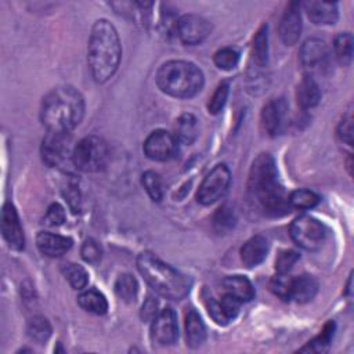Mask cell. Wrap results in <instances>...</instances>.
I'll use <instances>...</instances> for the list:
<instances>
[{
  "label": "cell",
  "mask_w": 354,
  "mask_h": 354,
  "mask_svg": "<svg viewBox=\"0 0 354 354\" xmlns=\"http://www.w3.org/2000/svg\"><path fill=\"white\" fill-rule=\"evenodd\" d=\"M248 192L253 203L268 216H281L288 212V195L281 185L277 167L270 153H260L252 163Z\"/></svg>",
  "instance_id": "cell-1"
},
{
  "label": "cell",
  "mask_w": 354,
  "mask_h": 354,
  "mask_svg": "<svg viewBox=\"0 0 354 354\" xmlns=\"http://www.w3.org/2000/svg\"><path fill=\"white\" fill-rule=\"evenodd\" d=\"M122 57L118 30L108 19H97L91 26L87 62L93 79L104 83L116 72Z\"/></svg>",
  "instance_id": "cell-2"
},
{
  "label": "cell",
  "mask_w": 354,
  "mask_h": 354,
  "mask_svg": "<svg viewBox=\"0 0 354 354\" xmlns=\"http://www.w3.org/2000/svg\"><path fill=\"white\" fill-rule=\"evenodd\" d=\"M84 100L72 86L53 88L41 101L40 120L48 131L69 133L83 119Z\"/></svg>",
  "instance_id": "cell-3"
},
{
  "label": "cell",
  "mask_w": 354,
  "mask_h": 354,
  "mask_svg": "<svg viewBox=\"0 0 354 354\" xmlns=\"http://www.w3.org/2000/svg\"><path fill=\"white\" fill-rule=\"evenodd\" d=\"M137 268L148 285L167 299L181 300L191 289V281L184 274L166 264L151 252L138 254Z\"/></svg>",
  "instance_id": "cell-4"
},
{
  "label": "cell",
  "mask_w": 354,
  "mask_h": 354,
  "mask_svg": "<svg viewBox=\"0 0 354 354\" xmlns=\"http://www.w3.org/2000/svg\"><path fill=\"white\" fill-rule=\"evenodd\" d=\"M158 87L167 95L189 98L203 87V73L192 62L173 59L165 62L156 73Z\"/></svg>",
  "instance_id": "cell-5"
},
{
  "label": "cell",
  "mask_w": 354,
  "mask_h": 354,
  "mask_svg": "<svg viewBox=\"0 0 354 354\" xmlns=\"http://www.w3.org/2000/svg\"><path fill=\"white\" fill-rule=\"evenodd\" d=\"M72 162L76 169L86 173L102 170L108 162L106 142L97 136L84 137L73 148Z\"/></svg>",
  "instance_id": "cell-6"
},
{
  "label": "cell",
  "mask_w": 354,
  "mask_h": 354,
  "mask_svg": "<svg viewBox=\"0 0 354 354\" xmlns=\"http://www.w3.org/2000/svg\"><path fill=\"white\" fill-rule=\"evenodd\" d=\"M290 236L300 248L314 252L322 246L326 230L317 218L304 214L292 221Z\"/></svg>",
  "instance_id": "cell-7"
},
{
  "label": "cell",
  "mask_w": 354,
  "mask_h": 354,
  "mask_svg": "<svg viewBox=\"0 0 354 354\" xmlns=\"http://www.w3.org/2000/svg\"><path fill=\"white\" fill-rule=\"evenodd\" d=\"M231 180V173L225 165L214 166L199 185L196 198L202 205H212L218 201L227 191Z\"/></svg>",
  "instance_id": "cell-8"
},
{
  "label": "cell",
  "mask_w": 354,
  "mask_h": 354,
  "mask_svg": "<svg viewBox=\"0 0 354 354\" xmlns=\"http://www.w3.org/2000/svg\"><path fill=\"white\" fill-rule=\"evenodd\" d=\"M72 158L69 133L48 131L41 142V158L48 166H61L66 158Z\"/></svg>",
  "instance_id": "cell-9"
},
{
  "label": "cell",
  "mask_w": 354,
  "mask_h": 354,
  "mask_svg": "<svg viewBox=\"0 0 354 354\" xmlns=\"http://www.w3.org/2000/svg\"><path fill=\"white\" fill-rule=\"evenodd\" d=\"M178 337L177 315L173 308L166 307L159 311L151 324V339L159 346H171Z\"/></svg>",
  "instance_id": "cell-10"
},
{
  "label": "cell",
  "mask_w": 354,
  "mask_h": 354,
  "mask_svg": "<svg viewBox=\"0 0 354 354\" xmlns=\"http://www.w3.org/2000/svg\"><path fill=\"white\" fill-rule=\"evenodd\" d=\"M144 152L152 160H169L177 152V138L166 130H155L147 137Z\"/></svg>",
  "instance_id": "cell-11"
},
{
  "label": "cell",
  "mask_w": 354,
  "mask_h": 354,
  "mask_svg": "<svg viewBox=\"0 0 354 354\" xmlns=\"http://www.w3.org/2000/svg\"><path fill=\"white\" fill-rule=\"evenodd\" d=\"M176 29H177V35H178L180 40L184 44L194 46V44L203 41L209 36L212 26L201 15L185 14L177 21Z\"/></svg>",
  "instance_id": "cell-12"
},
{
  "label": "cell",
  "mask_w": 354,
  "mask_h": 354,
  "mask_svg": "<svg viewBox=\"0 0 354 354\" xmlns=\"http://www.w3.org/2000/svg\"><path fill=\"white\" fill-rule=\"evenodd\" d=\"M300 64L308 72H321L326 68L329 59V50L324 40L311 37L307 39L299 53Z\"/></svg>",
  "instance_id": "cell-13"
},
{
  "label": "cell",
  "mask_w": 354,
  "mask_h": 354,
  "mask_svg": "<svg viewBox=\"0 0 354 354\" xmlns=\"http://www.w3.org/2000/svg\"><path fill=\"white\" fill-rule=\"evenodd\" d=\"M1 232L7 245L12 250H22L25 238L19 223L18 213L12 203L7 202L3 205L1 212Z\"/></svg>",
  "instance_id": "cell-14"
},
{
  "label": "cell",
  "mask_w": 354,
  "mask_h": 354,
  "mask_svg": "<svg viewBox=\"0 0 354 354\" xmlns=\"http://www.w3.org/2000/svg\"><path fill=\"white\" fill-rule=\"evenodd\" d=\"M288 119V104L283 98H274L268 101L261 111V126L268 136L279 134Z\"/></svg>",
  "instance_id": "cell-15"
},
{
  "label": "cell",
  "mask_w": 354,
  "mask_h": 354,
  "mask_svg": "<svg viewBox=\"0 0 354 354\" xmlns=\"http://www.w3.org/2000/svg\"><path fill=\"white\" fill-rule=\"evenodd\" d=\"M299 8V3H289L279 21V36L286 46H293L300 37L301 17Z\"/></svg>",
  "instance_id": "cell-16"
},
{
  "label": "cell",
  "mask_w": 354,
  "mask_h": 354,
  "mask_svg": "<svg viewBox=\"0 0 354 354\" xmlns=\"http://www.w3.org/2000/svg\"><path fill=\"white\" fill-rule=\"evenodd\" d=\"M241 301L231 295L223 293L220 299H212L209 301V314L213 318V321L218 325H227L230 324L239 313Z\"/></svg>",
  "instance_id": "cell-17"
},
{
  "label": "cell",
  "mask_w": 354,
  "mask_h": 354,
  "mask_svg": "<svg viewBox=\"0 0 354 354\" xmlns=\"http://www.w3.org/2000/svg\"><path fill=\"white\" fill-rule=\"evenodd\" d=\"M72 239L51 232H40L36 236L37 249L48 257H59L72 248Z\"/></svg>",
  "instance_id": "cell-18"
},
{
  "label": "cell",
  "mask_w": 354,
  "mask_h": 354,
  "mask_svg": "<svg viewBox=\"0 0 354 354\" xmlns=\"http://www.w3.org/2000/svg\"><path fill=\"white\" fill-rule=\"evenodd\" d=\"M268 253V242L261 235H254L250 239H248L242 249H241V260L248 267H256L259 266Z\"/></svg>",
  "instance_id": "cell-19"
},
{
  "label": "cell",
  "mask_w": 354,
  "mask_h": 354,
  "mask_svg": "<svg viewBox=\"0 0 354 354\" xmlns=\"http://www.w3.org/2000/svg\"><path fill=\"white\" fill-rule=\"evenodd\" d=\"M318 290V283L314 277L303 274L295 278H290L289 286V300L297 303H307L314 299Z\"/></svg>",
  "instance_id": "cell-20"
},
{
  "label": "cell",
  "mask_w": 354,
  "mask_h": 354,
  "mask_svg": "<svg viewBox=\"0 0 354 354\" xmlns=\"http://www.w3.org/2000/svg\"><path fill=\"white\" fill-rule=\"evenodd\" d=\"M304 7H306L308 18L314 24L330 25V24H335L337 21L339 11H337V4L336 3L313 0V1H307L304 4Z\"/></svg>",
  "instance_id": "cell-21"
},
{
  "label": "cell",
  "mask_w": 354,
  "mask_h": 354,
  "mask_svg": "<svg viewBox=\"0 0 354 354\" xmlns=\"http://www.w3.org/2000/svg\"><path fill=\"white\" fill-rule=\"evenodd\" d=\"M223 292L242 301H250L254 297L252 282L243 275H230L223 279Z\"/></svg>",
  "instance_id": "cell-22"
},
{
  "label": "cell",
  "mask_w": 354,
  "mask_h": 354,
  "mask_svg": "<svg viewBox=\"0 0 354 354\" xmlns=\"http://www.w3.org/2000/svg\"><path fill=\"white\" fill-rule=\"evenodd\" d=\"M296 100L301 108H313L321 100V90L311 75H306L296 88Z\"/></svg>",
  "instance_id": "cell-23"
},
{
  "label": "cell",
  "mask_w": 354,
  "mask_h": 354,
  "mask_svg": "<svg viewBox=\"0 0 354 354\" xmlns=\"http://www.w3.org/2000/svg\"><path fill=\"white\" fill-rule=\"evenodd\" d=\"M185 339L191 348L199 347L206 339V329L199 314L191 308L185 314Z\"/></svg>",
  "instance_id": "cell-24"
},
{
  "label": "cell",
  "mask_w": 354,
  "mask_h": 354,
  "mask_svg": "<svg viewBox=\"0 0 354 354\" xmlns=\"http://www.w3.org/2000/svg\"><path fill=\"white\" fill-rule=\"evenodd\" d=\"M199 136L198 119L192 113L181 115L174 124V137L177 141L191 145Z\"/></svg>",
  "instance_id": "cell-25"
},
{
  "label": "cell",
  "mask_w": 354,
  "mask_h": 354,
  "mask_svg": "<svg viewBox=\"0 0 354 354\" xmlns=\"http://www.w3.org/2000/svg\"><path fill=\"white\" fill-rule=\"evenodd\" d=\"M77 303L83 310L97 315H102L108 310V301L105 296L97 289H88L82 292L77 297Z\"/></svg>",
  "instance_id": "cell-26"
},
{
  "label": "cell",
  "mask_w": 354,
  "mask_h": 354,
  "mask_svg": "<svg viewBox=\"0 0 354 354\" xmlns=\"http://www.w3.org/2000/svg\"><path fill=\"white\" fill-rule=\"evenodd\" d=\"M115 293L124 303H134L138 295V282L131 274H122L115 282Z\"/></svg>",
  "instance_id": "cell-27"
},
{
  "label": "cell",
  "mask_w": 354,
  "mask_h": 354,
  "mask_svg": "<svg viewBox=\"0 0 354 354\" xmlns=\"http://www.w3.org/2000/svg\"><path fill=\"white\" fill-rule=\"evenodd\" d=\"M252 58L256 65L264 66L268 61V35L267 25H261L253 37Z\"/></svg>",
  "instance_id": "cell-28"
},
{
  "label": "cell",
  "mask_w": 354,
  "mask_h": 354,
  "mask_svg": "<svg viewBox=\"0 0 354 354\" xmlns=\"http://www.w3.org/2000/svg\"><path fill=\"white\" fill-rule=\"evenodd\" d=\"M333 51L337 62L343 66L350 65L353 59V36L351 33H339L333 40Z\"/></svg>",
  "instance_id": "cell-29"
},
{
  "label": "cell",
  "mask_w": 354,
  "mask_h": 354,
  "mask_svg": "<svg viewBox=\"0 0 354 354\" xmlns=\"http://www.w3.org/2000/svg\"><path fill=\"white\" fill-rule=\"evenodd\" d=\"M236 224V214L228 205L220 206L213 216V228L217 234L230 232Z\"/></svg>",
  "instance_id": "cell-30"
},
{
  "label": "cell",
  "mask_w": 354,
  "mask_h": 354,
  "mask_svg": "<svg viewBox=\"0 0 354 354\" xmlns=\"http://www.w3.org/2000/svg\"><path fill=\"white\" fill-rule=\"evenodd\" d=\"M26 332L28 336L37 343H44L48 340V337L51 336V325L50 322L41 317V315H36L33 317L26 326Z\"/></svg>",
  "instance_id": "cell-31"
},
{
  "label": "cell",
  "mask_w": 354,
  "mask_h": 354,
  "mask_svg": "<svg viewBox=\"0 0 354 354\" xmlns=\"http://www.w3.org/2000/svg\"><path fill=\"white\" fill-rule=\"evenodd\" d=\"M62 272L73 289L80 290L86 288L88 282V274L84 267L75 263H66L62 267Z\"/></svg>",
  "instance_id": "cell-32"
},
{
  "label": "cell",
  "mask_w": 354,
  "mask_h": 354,
  "mask_svg": "<svg viewBox=\"0 0 354 354\" xmlns=\"http://www.w3.org/2000/svg\"><path fill=\"white\" fill-rule=\"evenodd\" d=\"M333 332H335V324L329 321L324 326L322 332L317 337H314L311 342H308L300 351H315V353L325 351L333 337Z\"/></svg>",
  "instance_id": "cell-33"
},
{
  "label": "cell",
  "mask_w": 354,
  "mask_h": 354,
  "mask_svg": "<svg viewBox=\"0 0 354 354\" xmlns=\"http://www.w3.org/2000/svg\"><path fill=\"white\" fill-rule=\"evenodd\" d=\"M288 201H289V206L292 207L310 209L318 205L319 196L315 192L308 189H296L288 196Z\"/></svg>",
  "instance_id": "cell-34"
},
{
  "label": "cell",
  "mask_w": 354,
  "mask_h": 354,
  "mask_svg": "<svg viewBox=\"0 0 354 354\" xmlns=\"http://www.w3.org/2000/svg\"><path fill=\"white\" fill-rule=\"evenodd\" d=\"M141 183L144 185V188L147 189L149 198L153 201V202H159L163 196V191H162V181H160V177L158 173L152 171V170H148L142 174L141 177Z\"/></svg>",
  "instance_id": "cell-35"
},
{
  "label": "cell",
  "mask_w": 354,
  "mask_h": 354,
  "mask_svg": "<svg viewBox=\"0 0 354 354\" xmlns=\"http://www.w3.org/2000/svg\"><path fill=\"white\" fill-rule=\"evenodd\" d=\"M213 61L216 64L217 68L223 69V71H231L234 69L238 62H239V53L235 50V48H231V47H225V48H221L218 50L214 57H213Z\"/></svg>",
  "instance_id": "cell-36"
},
{
  "label": "cell",
  "mask_w": 354,
  "mask_h": 354,
  "mask_svg": "<svg viewBox=\"0 0 354 354\" xmlns=\"http://www.w3.org/2000/svg\"><path fill=\"white\" fill-rule=\"evenodd\" d=\"M228 91H230L228 83L224 82V83H220L217 86L216 91L213 93V95L210 97V101L207 104V109H209L210 113L216 115L224 108V105L227 102V98H228Z\"/></svg>",
  "instance_id": "cell-37"
},
{
  "label": "cell",
  "mask_w": 354,
  "mask_h": 354,
  "mask_svg": "<svg viewBox=\"0 0 354 354\" xmlns=\"http://www.w3.org/2000/svg\"><path fill=\"white\" fill-rule=\"evenodd\" d=\"M299 260V254L295 250H282L279 252V254L275 259V270L278 274H288L293 266L296 264V261Z\"/></svg>",
  "instance_id": "cell-38"
},
{
  "label": "cell",
  "mask_w": 354,
  "mask_h": 354,
  "mask_svg": "<svg viewBox=\"0 0 354 354\" xmlns=\"http://www.w3.org/2000/svg\"><path fill=\"white\" fill-rule=\"evenodd\" d=\"M337 136L340 137L342 141H344L346 144L351 145L353 144V109L351 105L350 108L344 112L343 118L339 122L337 126Z\"/></svg>",
  "instance_id": "cell-39"
},
{
  "label": "cell",
  "mask_w": 354,
  "mask_h": 354,
  "mask_svg": "<svg viewBox=\"0 0 354 354\" xmlns=\"http://www.w3.org/2000/svg\"><path fill=\"white\" fill-rule=\"evenodd\" d=\"M101 253H102L101 246L94 239L84 241V243L82 245V249H80V254H82L83 260L90 264H97L101 260Z\"/></svg>",
  "instance_id": "cell-40"
},
{
  "label": "cell",
  "mask_w": 354,
  "mask_h": 354,
  "mask_svg": "<svg viewBox=\"0 0 354 354\" xmlns=\"http://www.w3.org/2000/svg\"><path fill=\"white\" fill-rule=\"evenodd\" d=\"M289 286L290 277H286V274H278L270 282V289L283 300H289Z\"/></svg>",
  "instance_id": "cell-41"
},
{
  "label": "cell",
  "mask_w": 354,
  "mask_h": 354,
  "mask_svg": "<svg viewBox=\"0 0 354 354\" xmlns=\"http://www.w3.org/2000/svg\"><path fill=\"white\" fill-rule=\"evenodd\" d=\"M65 210L59 203H53L48 206L46 216H44V224L50 227H57L65 223Z\"/></svg>",
  "instance_id": "cell-42"
},
{
  "label": "cell",
  "mask_w": 354,
  "mask_h": 354,
  "mask_svg": "<svg viewBox=\"0 0 354 354\" xmlns=\"http://www.w3.org/2000/svg\"><path fill=\"white\" fill-rule=\"evenodd\" d=\"M62 195H64L65 201L68 202L71 210H72L73 213H77V212L80 210V202H82V201H80L82 196H80V191H79L77 185L73 184V183L66 184V185L64 187V189H62Z\"/></svg>",
  "instance_id": "cell-43"
},
{
  "label": "cell",
  "mask_w": 354,
  "mask_h": 354,
  "mask_svg": "<svg viewBox=\"0 0 354 354\" xmlns=\"http://www.w3.org/2000/svg\"><path fill=\"white\" fill-rule=\"evenodd\" d=\"M156 314H158V301L152 297H148L142 304L141 318L145 321H152Z\"/></svg>",
  "instance_id": "cell-44"
}]
</instances>
